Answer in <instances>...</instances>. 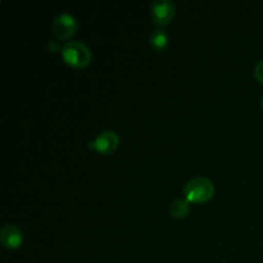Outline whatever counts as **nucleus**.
Masks as SVG:
<instances>
[{"mask_svg":"<svg viewBox=\"0 0 263 263\" xmlns=\"http://www.w3.org/2000/svg\"><path fill=\"white\" fill-rule=\"evenodd\" d=\"M175 3L172 0H156L152 3L151 12L153 22L156 25L164 26L170 23V21L175 15Z\"/></svg>","mask_w":263,"mask_h":263,"instance_id":"20e7f679","label":"nucleus"},{"mask_svg":"<svg viewBox=\"0 0 263 263\" xmlns=\"http://www.w3.org/2000/svg\"><path fill=\"white\" fill-rule=\"evenodd\" d=\"M261 103H262V108H263V98H262V102Z\"/></svg>","mask_w":263,"mask_h":263,"instance_id":"9b49d317","label":"nucleus"},{"mask_svg":"<svg viewBox=\"0 0 263 263\" xmlns=\"http://www.w3.org/2000/svg\"><path fill=\"white\" fill-rule=\"evenodd\" d=\"M76 18L71 13L67 12L59 13L51 23V30H53L54 35L61 40H67V39L71 37L76 32Z\"/></svg>","mask_w":263,"mask_h":263,"instance_id":"7ed1b4c3","label":"nucleus"},{"mask_svg":"<svg viewBox=\"0 0 263 263\" xmlns=\"http://www.w3.org/2000/svg\"><path fill=\"white\" fill-rule=\"evenodd\" d=\"M151 44L157 50L166 48L168 45V35H167L166 31L161 30V28L154 30L151 35Z\"/></svg>","mask_w":263,"mask_h":263,"instance_id":"6e6552de","label":"nucleus"},{"mask_svg":"<svg viewBox=\"0 0 263 263\" xmlns=\"http://www.w3.org/2000/svg\"><path fill=\"white\" fill-rule=\"evenodd\" d=\"M184 194L189 202L204 203L210 200L215 194V185L208 177H194L185 185Z\"/></svg>","mask_w":263,"mask_h":263,"instance_id":"f257e3e1","label":"nucleus"},{"mask_svg":"<svg viewBox=\"0 0 263 263\" xmlns=\"http://www.w3.org/2000/svg\"><path fill=\"white\" fill-rule=\"evenodd\" d=\"M62 57L69 66L86 67L91 62V50L81 41H68L61 49Z\"/></svg>","mask_w":263,"mask_h":263,"instance_id":"f03ea898","label":"nucleus"},{"mask_svg":"<svg viewBox=\"0 0 263 263\" xmlns=\"http://www.w3.org/2000/svg\"><path fill=\"white\" fill-rule=\"evenodd\" d=\"M0 241L8 249L20 248L23 241V234L20 228L13 223H7L0 230Z\"/></svg>","mask_w":263,"mask_h":263,"instance_id":"423d86ee","label":"nucleus"},{"mask_svg":"<svg viewBox=\"0 0 263 263\" xmlns=\"http://www.w3.org/2000/svg\"><path fill=\"white\" fill-rule=\"evenodd\" d=\"M190 211L189 200L186 199H175L170 205V213L175 218L186 217Z\"/></svg>","mask_w":263,"mask_h":263,"instance_id":"0eeeda50","label":"nucleus"},{"mask_svg":"<svg viewBox=\"0 0 263 263\" xmlns=\"http://www.w3.org/2000/svg\"><path fill=\"white\" fill-rule=\"evenodd\" d=\"M118 144H120V138L117 134L112 130H105L100 133L94 140L90 141L89 146L102 154H110L117 149Z\"/></svg>","mask_w":263,"mask_h":263,"instance_id":"39448f33","label":"nucleus"},{"mask_svg":"<svg viewBox=\"0 0 263 263\" xmlns=\"http://www.w3.org/2000/svg\"><path fill=\"white\" fill-rule=\"evenodd\" d=\"M48 48L50 49L51 51H57L59 49V44L57 43V41H54V40H51V41H49V44H48Z\"/></svg>","mask_w":263,"mask_h":263,"instance_id":"9d476101","label":"nucleus"},{"mask_svg":"<svg viewBox=\"0 0 263 263\" xmlns=\"http://www.w3.org/2000/svg\"><path fill=\"white\" fill-rule=\"evenodd\" d=\"M254 76L257 77V80H258L261 84H263V59L259 61L258 63L256 64V67H254Z\"/></svg>","mask_w":263,"mask_h":263,"instance_id":"1a4fd4ad","label":"nucleus"}]
</instances>
